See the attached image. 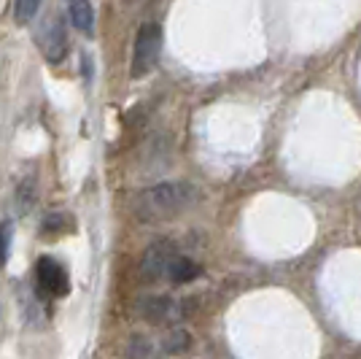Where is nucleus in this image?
Here are the masks:
<instances>
[{
  "label": "nucleus",
  "instance_id": "nucleus-9",
  "mask_svg": "<svg viewBox=\"0 0 361 359\" xmlns=\"http://www.w3.org/2000/svg\"><path fill=\"white\" fill-rule=\"evenodd\" d=\"M140 314L146 316V319H154V322H159L165 314H170V300L159 298V300H143V308H140Z\"/></svg>",
  "mask_w": 361,
  "mask_h": 359
},
{
  "label": "nucleus",
  "instance_id": "nucleus-6",
  "mask_svg": "<svg viewBox=\"0 0 361 359\" xmlns=\"http://www.w3.org/2000/svg\"><path fill=\"white\" fill-rule=\"evenodd\" d=\"M68 16H71L75 30L87 33V35L94 33V8H92V3H87V0L68 3Z\"/></svg>",
  "mask_w": 361,
  "mask_h": 359
},
{
  "label": "nucleus",
  "instance_id": "nucleus-10",
  "mask_svg": "<svg viewBox=\"0 0 361 359\" xmlns=\"http://www.w3.org/2000/svg\"><path fill=\"white\" fill-rule=\"evenodd\" d=\"M11 238H14V225H11V222H3V225H0V268L8 262V254H11Z\"/></svg>",
  "mask_w": 361,
  "mask_h": 359
},
{
  "label": "nucleus",
  "instance_id": "nucleus-3",
  "mask_svg": "<svg viewBox=\"0 0 361 359\" xmlns=\"http://www.w3.org/2000/svg\"><path fill=\"white\" fill-rule=\"evenodd\" d=\"M176 246L170 240H157L151 243L149 249L143 252V259H140V276L146 281H159V278H167V273L176 262Z\"/></svg>",
  "mask_w": 361,
  "mask_h": 359
},
{
  "label": "nucleus",
  "instance_id": "nucleus-7",
  "mask_svg": "<svg viewBox=\"0 0 361 359\" xmlns=\"http://www.w3.org/2000/svg\"><path fill=\"white\" fill-rule=\"evenodd\" d=\"M200 273H202V268L197 265L195 259H189V257H176V262H173V268L167 273V278H170L173 284H189V281H195Z\"/></svg>",
  "mask_w": 361,
  "mask_h": 359
},
{
  "label": "nucleus",
  "instance_id": "nucleus-8",
  "mask_svg": "<svg viewBox=\"0 0 361 359\" xmlns=\"http://www.w3.org/2000/svg\"><path fill=\"white\" fill-rule=\"evenodd\" d=\"M71 225V213H49L46 222L41 225V233L44 235H62Z\"/></svg>",
  "mask_w": 361,
  "mask_h": 359
},
{
  "label": "nucleus",
  "instance_id": "nucleus-2",
  "mask_svg": "<svg viewBox=\"0 0 361 359\" xmlns=\"http://www.w3.org/2000/svg\"><path fill=\"white\" fill-rule=\"evenodd\" d=\"M159 54H162V30H159V25L146 22L135 35L133 68H130L133 78H140V76L151 73V71L157 68V62H159Z\"/></svg>",
  "mask_w": 361,
  "mask_h": 359
},
{
  "label": "nucleus",
  "instance_id": "nucleus-4",
  "mask_svg": "<svg viewBox=\"0 0 361 359\" xmlns=\"http://www.w3.org/2000/svg\"><path fill=\"white\" fill-rule=\"evenodd\" d=\"M35 278L41 292L49 298H62L71 292V278H68V270L62 268L54 257H41L38 265H35Z\"/></svg>",
  "mask_w": 361,
  "mask_h": 359
},
{
  "label": "nucleus",
  "instance_id": "nucleus-1",
  "mask_svg": "<svg viewBox=\"0 0 361 359\" xmlns=\"http://www.w3.org/2000/svg\"><path fill=\"white\" fill-rule=\"evenodd\" d=\"M197 200V189L186 181H165L157 184L146 192H140L135 200V213L143 222H159V219H173L189 208Z\"/></svg>",
  "mask_w": 361,
  "mask_h": 359
},
{
  "label": "nucleus",
  "instance_id": "nucleus-5",
  "mask_svg": "<svg viewBox=\"0 0 361 359\" xmlns=\"http://www.w3.org/2000/svg\"><path fill=\"white\" fill-rule=\"evenodd\" d=\"M38 41H41L38 46L49 62H60L68 54V33H65V22L60 16H46V22L38 30Z\"/></svg>",
  "mask_w": 361,
  "mask_h": 359
},
{
  "label": "nucleus",
  "instance_id": "nucleus-11",
  "mask_svg": "<svg viewBox=\"0 0 361 359\" xmlns=\"http://www.w3.org/2000/svg\"><path fill=\"white\" fill-rule=\"evenodd\" d=\"M35 11H38V3H35V0H19L14 6V14L19 25H22V22H30Z\"/></svg>",
  "mask_w": 361,
  "mask_h": 359
}]
</instances>
